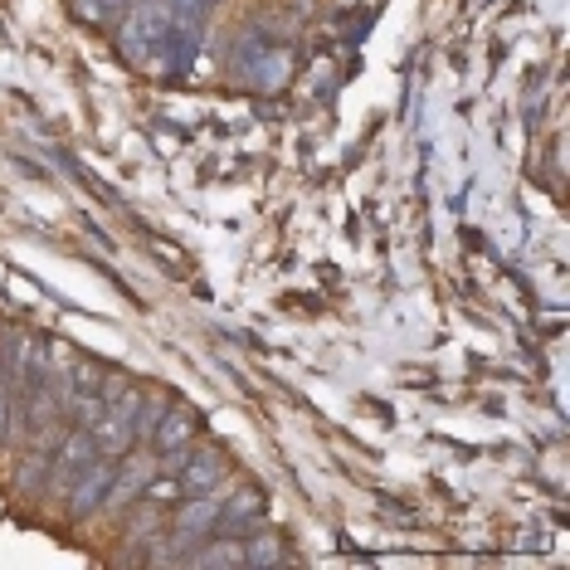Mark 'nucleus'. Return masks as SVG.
I'll use <instances>...</instances> for the list:
<instances>
[{
    "label": "nucleus",
    "instance_id": "nucleus-1",
    "mask_svg": "<svg viewBox=\"0 0 570 570\" xmlns=\"http://www.w3.org/2000/svg\"><path fill=\"white\" fill-rule=\"evenodd\" d=\"M215 478H220V463H215V458H200L186 478H181V488L190 493V488H205V483H215Z\"/></svg>",
    "mask_w": 570,
    "mask_h": 570
},
{
    "label": "nucleus",
    "instance_id": "nucleus-2",
    "mask_svg": "<svg viewBox=\"0 0 570 570\" xmlns=\"http://www.w3.org/2000/svg\"><path fill=\"white\" fill-rule=\"evenodd\" d=\"M181 439H190V419L176 415L166 429H161V444H181Z\"/></svg>",
    "mask_w": 570,
    "mask_h": 570
}]
</instances>
